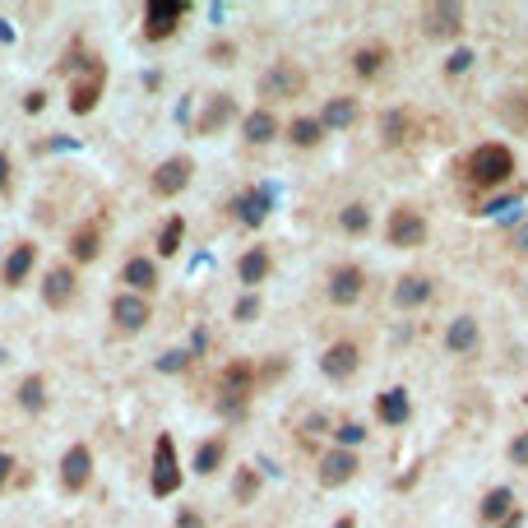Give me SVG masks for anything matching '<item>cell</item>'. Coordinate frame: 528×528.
<instances>
[{"mask_svg":"<svg viewBox=\"0 0 528 528\" xmlns=\"http://www.w3.org/2000/svg\"><path fill=\"white\" fill-rule=\"evenodd\" d=\"M478 343H482V330H478V320H473V315H459V320H450V330H445V348H450L454 357H469V353H478Z\"/></svg>","mask_w":528,"mask_h":528,"instance_id":"obj_22","label":"cell"},{"mask_svg":"<svg viewBox=\"0 0 528 528\" xmlns=\"http://www.w3.org/2000/svg\"><path fill=\"white\" fill-rule=\"evenodd\" d=\"M120 283H126V292H139L149 297L158 288V264L149 255H130L126 264H120Z\"/></svg>","mask_w":528,"mask_h":528,"instance_id":"obj_17","label":"cell"},{"mask_svg":"<svg viewBox=\"0 0 528 528\" xmlns=\"http://www.w3.org/2000/svg\"><path fill=\"white\" fill-rule=\"evenodd\" d=\"M338 228L353 232V237H361V232L371 228V209H367V205H348V209L338 214Z\"/></svg>","mask_w":528,"mask_h":528,"instance_id":"obj_36","label":"cell"},{"mask_svg":"<svg viewBox=\"0 0 528 528\" xmlns=\"http://www.w3.org/2000/svg\"><path fill=\"white\" fill-rule=\"evenodd\" d=\"M33 264H37V246L33 241H19V246L5 255V264H0V283H5V288H19V283L33 274Z\"/></svg>","mask_w":528,"mask_h":528,"instance_id":"obj_18","label":"cell"},{"mask_svg":"<svg viewBox=\"0 0 528 528\" xmlns=\"http://www.w3.org/2000/svg\"><path fill=\"white\" fill-rule=\"evenodd\" d=\"M74 292H79V278H74L70 264H56V269H47V278H43V301H47L51 311H66L70 301H74Z\"/></svg>","mask_w":528,"mask_h":528,"instance_id":"obj_15","label":"cell"},{"mask_svg":"<svg viewBox=\"0 0 528 528\" xmlns=\"http://www.w3.org/2000/svg\"><path fill=\"white\" fill-rule=\"evenodd\" d=\"M463 5L454 0H431V5L422 10V33L436 37V43H450V37H463Z\"/></svg>","mask_w":528,"mask_h":528,"instance_id":"obj_7","label":"cell"},{"mask_svg":"<svg viewBox=\"0 0 528 528\" xmlns=\"http://www.w3.org/2000/svg\"><path fill=\"white\" fill-rule=\"evenodd\" d=\"M269 274H274V255L264 251V246H251L246 255L237 260V278L246 283V288H255V283H264Z\"/></svg>","mask_w":528,"mask_h":528,"instance_id":"obj_24","label":"cell"},{"mask_svg":"<svg viewBox=\"0 0 528 528\" xmlns=\"http://www.w3.org/2000/svg\"><path fill=\"white\" fill-rule=\"evenodd\" d=\"M334 436H338V450H357V445L367 440V426H361V422H343Z\"/></svg>","mask_w":528,"mask_h":528,"instance_id":"obj_37","label":"cell"},{"mask_svg":"<svg viewBox=\"0 0 528 528\" xmlns=\"http://www.w3.org/2000/svg\"><path fill=\"white\" fill-rule=\"evenodd\" d=\"M232 120H237L232 93H209L205 107H199V116H195V135H218L222 126H232Z\"/></svg>","mask_w":528,"mask_h":528,"instance_id":"obj_14","label":"cell"},{"mask_svg":"<svg viewBox=\"0 0 528 528\" xmlns=\"http://www.w3.org/2000/svg\"><path fill=\"white\" fill-rule=\"evenodd\" d=\"M241 135H246V144H269V139H278V116L269 107H255L241 120Z\"/></svg>","mask_w":528,"mask_h":528,"instance_id":"obj_25","label":"cell"},{"mask_svg":"<svg viewBox=\"0 0 528 528\" xmlns=\"http://www.w3.org/2000/svg\"><path fill=\"white\" fill-rule=\"evenodd\" d=\"M408 135H413V116H408V112H384V116H380V139H384L390 149L408 144Z\"/></svg>","mask_w":528,"mask_h":528,"instance_id":"obj_29","label":"cell"},{"mask_svg":"<svg viewBox=\"0 0 528 528\" xmlns=\"http://www.w3.org/2000/svg\"><path fill=\"white\" fill-rule=\"evenodd\" d=\"M357 469H361V463H357V450H338V445H334V450L320 454L315 478H320V486H330V492H334V486H348V482L357 478Z\"/></svg>","mask_w":528,"mask_h":528,"instance_id":"obj_11","label":"cell"},{"mask_svg":"<svg viewBox=\"0 0 528 528\" xmlns=\"http://www.w3.org/2000/svg\"><path fill=\"white\" fill-rule=\"evenodd\" d=\"M209 56L218 60V66H232V60H237V47H232V43H214Z\"/></svg>","mask_w":528,"mask_h":528,"instance_id":"obj_45","label":"cell"},{"mask_svg":"<svg viewBox=\"0 0 528 528\" xmlns=\"http://www.w3.org/2000/svg\"><path fill=\"white\" fill-rule=\"evenodd\" d=\"M324 292H330L334 307H353V301L367 292V274H361L357 264H338V269L330 274V288Z\"/></svg>","mask_w":528,"mask_h":528,"instance_id":"obj_16","label":"cell"},{"mask_svg":"<svg viewBox=\"0 0 528 528\" xmlns=\"http://www.w3.org/2000/svg\"><path fill=\"white\" fill-rule=\"evenodd\" d=\"M181 241H186V218H167L162 222V232H158V255H176L181 251Z\"/></svg>","mask_w":528,"mask_h":528,"instance_id":"obj_34","label":"cell"},{"mask_svg":"<svg viewBox=\"0 0 528 528\" xmlns=\"http://www.w3.org/2000/svg\"><path fill=\"white\" fill-rule=\"evenodd\" d=\"M149 492H153L158 501H167V496L181 492V459H176V440H172L167 431L153 440V478H149Z\"/></svg>","mask_w":528,"mask_h":528,"instance_id":"obj_5","label":"cell"},{"mask_svg":"<svg viewBox=\"0 0 528 528\" xmlns=\"http://www.w3.org/2000/svg\"><path fill=\"white\" fill-rule=\"evenodd\" d=\"M315 120H320L324 130H348L353 120H357V103H353V97H330Z\"/></svg>","mask_w":528,"mask_h":528,"instance_id":"obj_27","label":"cell"},{"mask_svg":"<svg viewBox=\"0 0 528 528\" xmlns=\"http://www.w3.org/2000/svg\"><path fill=\"white\" fill-rule=\"evenodd\" d=\"M515 176V153L505 144H478L469 158H463V181H469L473 190H496L505 186V181Z\"/></svg>","mask_w":528,"mask_h":528,"instance_id":"obj_2","label":"cell"},{"mask_svg":"<svg viewBox=\"0 0 528 528\" xmlns=\"http://www.w3.org/2000/svg\"><path fill=\"white\" fill-rule=\"evenodd\" d=\"M232 315H237L241 324H246V320H255V315H260V301H255V297H241L237 307H232Z\"/></svg>","mask_w":528,"mask_h":528,"instance_id":"obj_42","label":"cell"},{"mask_svg":"<svg viewBox=\"0 0 528 528\" xmlns=\"http://www.w3.org/2000/svg\"><path fill=\"white\" fill-rule=\"evenodd\" d=\"M510 463H519V469H528V431H519L510 440Z\"/></svg>","mask_w":528,"mask_h":528,"instance_id":"obj_39","label":"cell"},{"mask_svg":"<svg viewBox=\"0 0 528 528\" xmlns=\"http://www.w3.org/2000/svg\"><path fill=\"white\" fill-rule=\"evenodd\" d=\"M186 14H190L186 0H149V5H144V37H149V43H167Z\"/></svg>","mask_w":528,"mask_h":528,"instance_id":"obj_8","label":"cell"},{"mask_svg":"<svg viewBox=\"0 0 528 528\" xmlns=\"http://www.w3.org/2000/svg\"><path fill=\"white\" fill-rule=\"evenodd\" d=\"M232 496H237L241 505H251V501L260 496V469H241V473L232 478Z\"/></svg>","mask_w":528,"mask_h":528,"instance_id":"obj_35","label":"cell"},{"mask_svg":"<svg viewBox=\"0 0 528 528\" xmlns=\"http://www.w3.org/2000/svg\"><path fill=\"white\" fill-rule=\"evenodd\" d=\"M384 66H390V51H384V47H361V51H353V70H357L361 79H376Z\"/></svg>","mask_w":528,"mask_h":528,"instance_id":"obj_32","label":"cell"},{"mask_svg":"<svg viewBox=\"0 0 528 528\" xmlns=\"http://www.w3.org/2000/svg\"><path fill=\"white\" fill-rule=\"evenodd\" d=\"M357 367H361V348H357L353 338L330 343V348H324V357H320V371L330 376V380H353Z\"/></svg>","mask_w":528,"mask_h":528,"instance_id":"obj_13","label":"cell"},{"mask_svg":"<svg viewBox=\"0 0 528 528\" xmlns=\"http://www.w3.org/2000/svg\"><path fill=\"white\" fill-rule=\"evenodd\" d=\"M288 139H292L297 149H315L320 139H324V126H320L315 116H297L292 126H288Z\"/></svg>","mask_w":528,"mask_h":528,"instance_id":"obj_31","label":"cell"},{"mask_svg":"<svg viewBox=\"0 0 528 528\" xmlns=\"http://www.w3.org/2000/svg\"><path fill=\"white\" fill-rule=\"evenodd\" d=\"M43 107H47V93H43V89H33V93L24 97V112H43Z\"/></svg>","mask_w":528,"mask_h":528,"instance_id":"obj_48","label":"cell"},{"mask_svg":"<svg viewBox=\"0 0 528 528\" xmlns=\"http://www.w3.org/2000/svg\"><path fill=\"white\" fill-rule=\"evenodd\" d=\"M307 93V70L297 60H278L260 74V97L264 103H292V97Z\"/></svg>","mask_w":528,"mask_h":528,"instance_id":"obj_4","label":"cell"},{"mask_svg":"<svg viewBox=\"0 0 528 528\" xmlns=\"http://www.w3.org/2000/svg\"><path fill=\"white\" fill-rule=\"evenodd\" d=\"M384 241H390V246H399V251L426 246V218H422L413 205H399V209L390 214V222H384Z\"/></svg>","mask_w":528,"mask_h":528,"instance_id":"obj_6","label":"cell"},{"mask_svg":"<svg viewBox=\"0 0 528 528\" xmlns=\"http://www.w3.org/2000/svg\"><path fill=\"white\" fill-rule=\"evenodd\" d=\"M283 371H288V357H274V361H264V371L255 376V384H269V380H278Z\"/></svg>","mask_w":528,"mask_h":528,"instance_id":"obj_38","label":"cell"},{"mask_svg":"<svg viewBox=\"0 0 528 528\" xmlns=\"http://www.w3.org/2000/svg\"><path fill=\"white\" fill-rule=\"evenodd\" d=\"M496 116H501V126H505V130L524 135V130H528V89L505 93L501 103H496Z\"/></svg>","mask_w":528,"mask_h":528,"instance_id":"obj_23","label":"cell"},{"mask_svg":"<svg viewBox=\"0 0 528 528\" xmlns=\"http://www.w3.org/2000/svg\"><path fill=\"white\" fill-rule=\"evenodd\" d=\"M469 66H473V51H454L450 60H445V74H463Z\"/></svg>","mask_w":528,"mask_h":528,"instance_id":"obj_43","label":"cell"},{"mask_svg":"<svg viewBox=\"0 0 528 528\" xmlns=\"http://www.w3.org/2000/svg\"><path fill=\"white\" fill-rule=\"evenodd\" d=\"M232 214H237L241 222H251V228H260L264 214H269V195H264V190H246V195H237V199H232Z\"/></svg>","mask_w":528,"mask_h":528,"instance_id":"obj_28","label":"cell"},{"mask_svg":"<svg viewBox=\"0 0 528 528\" xmlns=\"http://www.w3.org/2000/svg\"><path fill=\"white\" fill-rule=\"evenodd\" d=\"M14 469H19V463H14V454H5V450H0V492H5V486H10Z\"/></svg>","mask_w":528,"mask_h":528,"instance_id":"obj_46","label":"cell"},{"mask_svg":"<svg viewBox=\"0 0 528 528\" xmlns=\"http://www.w3.org/2000/svg\"><path fill=\"white\" fill-rule=\"evenodd\" d=\"M255 390H260V384H255V367H251V361H228L222 376H218V413L228 417V422L246 417Z\"/></svg>","mask_w":528,"mask_h":528,"instance_id":"obj_3","label":"cell"},{"mask_svg":"<svg viewBox=\"0 0 528 528\" xmlns=\"http://www.w3.org/2000/svg\"><path fill=\"white\" fill-rule=\"evenodd\" d=\"M60 74L70 79V112L74 116H89L103 103V89H107L103 56H70V60H60Z\"/></svg>","mask_w":528,"mask_h":528,"instance_id":"obj_1","label":"cell"},{"mask_svg":"<svg viewBox=\"0 0 528 528\" xmlns=\"http://www.w3.org/2000/svg\"><path fill=\"white\" fill-rule=\"evenodd\" d=\"M190 176H195V162H190L186 153H176V158H167V162H158V167H153L149 190H153L158 199H172V195H181V190L190 186Z\"/></svg>","mask_w":528,"mask_h":528,"instance_id":"obj_9","label":"cell"},{"mask_svg":"<svg viewBox=\"0 0 528 528\" xmlns=\"http://www.w3.org/2000/svg\"><path fill=\"white\" fill-rule=\"evenodd\" d=\"M222 454H228V445H222V440H205V445L195 450V473H199V478H214V473L222 469Z\"/></svg>","mask_w":528,"mask_h":528,"instance_id":"obj_33","label":"cell"},{"mask_svg":"<svg viewBox=\"0 0 528 528\" xmlns=\"http://www.w3.org/2000/svg\"><path fill=\"white\" fill-rule=\"evenodd\" d=\"M19 408H24V413H43L47 408V380L43 376H24V380H19Z\"/></svg>","mask_w":528,"mask_h":528,"instance_id":"obj_30","label":"cell"},{"mask_svg":"<svg viewBox=\"0 0 528 528\" xmlns=\"http://www.w3.org/2000/svg\"><path fill=\"white\" fill-rule=\"evenodd\" d=\"M97 255H103V228H97V222H79V228L70 232V260L74 264H93Z\"/></svg>","mask_w":528,"mask_h":528,"instance_id":"obj_21","label":"cell"},{"mask_svg":"<svg viewBox=\"0 0 528 528\" xmlns=\"http://www.w3.org/2000/svg\"><path fill=\"white\" fill-rule=\"evenodd\" d=\"M431 278L426 274H403L399 278V288H394V307L399 311H417V307H426V301H431Z\"/></svg>","mask_w":528,"mask_h":528,"instance_id":"obj_20","label":"cell"},{"mask_svg":"<svg viewBox=\"0 0 528 528\" xmlns=\"http://www.w3.org/2000/svg\"><path fill=\"white\" fill-rule=\"evenodd\" d=\"M376 417L384 422V426H408V417H413V403H408V390H380L376 394Z\"/></svg>","mask_w":528,"mask_h":528,"instance_id":"obj_19","label":"cell"},{"mask_svg":"<svg viewBox=\"0 0 528 528\" xmlns=\"http://www.w3.org/2000/svg\"><path fill=\"white\" fill-rule=\"evenodd\" d=\"M510 510H515V492H510V486H492V492L482 496L478 519H482V524H492V528H501Z\"/></svg>","mask_w":528,"mask_h":528,"instance_id":"obj_26","label":"cell"},{"mask_svg":"<svg viewBox=\"0 0 528 528\" xmlns=\"http://www.w3.org/2000/svg\"><path fill=\"white\" fill-rule=\"evenodd\" d=\"M14 167H10V153L5 149H0V195H10L14 190V176H10Z\"/></svg>","mask_w":528,"mask_h":528,"instance_id":"obj_44","label":"cell"},{"mask_svg":"<svg viewBox=\"0 0 528 528\" xmlns=\"http://www.w3.org/2000/svg\"><path fill=\"white\" fill-rule=\"evenodd\" d=\"M89 482H93V450L89 445H70L66 459H60V486L70 496H79V492H89Z\"/></svg>","mask_w":528,"mask_h":528,"instance_id":"obj_12","label":"cell"},{"mask_svg":"<svg viewBox=\"0 0 528 528\" xmlns=\"http://www.w3.org/2000/svg\"><path fill=\"white\" fill-rule=\"evenodd\" d=\"M334 528H357V515H343V519H338Z\"/></svg>","mask_w":528,"mask_h":528,"instance_id":"obj_49","label":"cell"},{"mask_svg":"<svg viewBox=\"0 0 528 528\" xmlns=\"http://www.w3.org/2000/svg\"><path fill=\"white\" fill-rule=\"evenodd\" d=\"M149 320H153L149 297H139V292H116L112 297V330L116 334H139Z\"/></svg>","mask_w":528,"mask_h":528,"instance_id":"obj_10","label":"cell"},{"mask_svg":"<svg viewBox=\"0 0 528 528\" xmlns=\"http://www.w3.org/2000/svg\"><path fill=\"white\" fill-rule=\"evenodd\" d=\"M510 246H515V255H528V218L515 228V237H510Z\"/></svg>","mask_w":528,"mask_h":528,"instance_id":"obj_47","label":"cell"},{"mask_svg":"<svg viewBox=\"0 0 528 528\" xmlns=\"http://www.w3.org/2000/svg\"><path fill=\"white\" fill-rule=\"evenodd\" d=\"M190 367V353H167V357H158V371H186Z\"/></svg>","mask_w":528,"mask_h":528,"instance_id":"obj_40","label":"cell"},{"mask_svg":"<svg viewBox=\"0 0 528 528\" xmlns=\"http://www.w3.org/2000/svg\"><path fill=\"white\" fill-rule=\"evenodd\" d=\"M324 431H330V417H307V422H301V440H311V436H324Z\"/></svg>","mask_w":528,"mask_h":528,"instance_id":"obj_41","label":"cell"}]
</instances>
